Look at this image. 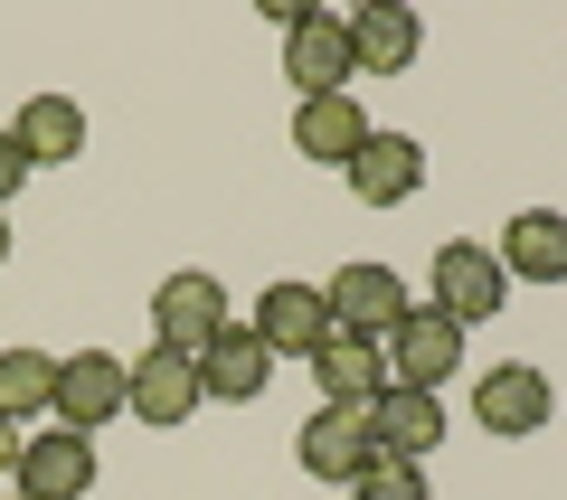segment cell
Listing matches in <instances>:
<instances>
[{
  "label": "cell",
  "instance_id": "10",
  "mask_svg": "<svg viewBox=\"0 0 567 500\" xmlns=\"http://www.w3.org/2000/svg\"><path fill=\"white\" fill-rule=\"evenodd\" d=\"M293 454H303L312 481H341V491H350V481L379 462V444H369V416H360V406H322V416L293 435Z\"/></svg>",
  "mask_w": 567,
  "mask_h": 500
},
{
  "label": "cell",
  "instance_id": "22",
  "mask_svg": "<svg viewBox=\"0 0 567 500\" xmlns=\"http://www.w3.org/2000/svg\"><path fill=\"white\" fill-rule=\"evenodd\" d=\"M20 189H29V152H20V133L0 123V208L20 199Z\"/></svg>",
  "mask_w": 567,
  "mask_h": 500
},
{
  "label": "cell",
  "instance_id": "4",
  "mask_svg": "<svg viewBox=\"0 0 567 500\" xmlns=\"http://www.w3.org/2000/svg\"><path fill=\"white\" fill-rule=\"evenodd\" d=\"M123 397H133V360H114V350H76V360H58V387H48V406H58L66 435L114 425Z\"/></svg>",
  "mask_w": 567,
  "mask_h": 500
},
{
  "label": "cell",
  "instance_id": "25",
  "mask_svg": "<svg viewBox=\"0 0 567 500\" xmlns=\"http://www.w3.org/2000/svg\"><path fill=\"white\" fill-rule=\"evenodd\" d=\"M10 500H20V491H10Z\"/></svg>",
  "mask_w": 567,
  "mask_h": 500
},
{
  "label": "cell",
  "instance_id": "7",
  "mask_svg": "<svg viewBox=\"0 0 567 500\" xmlns=\"http://www.w3.org/2000/svg\"><path fill=\"white\" fill-rule=\"evenodd\" d=\"M502 302H511V274H502L492 246H464V237L435 246V312H445V321H464V331H473V321H492Z\"/></svg>",
  "mask_w": 567,
  "mask_h": 500
},
{
  "label": "cell",
  "instance_id": "5",
  "mask_svg": "<svg viewBox=\"0 0 567 500\" xmlns=\"http://www.w3.org/2000/svg\"><path fill=\"white\" fill-rule=\"evenodd\" d=\"M558 416V387L539 378V368L529 360H502V368H483V378H473V425H483V435H539V425Z\"/></svg>",
  "mask_w": 567,
  "mask_h": 500
},
{
  "label": "cell",
  "instance_id": "3",
  "mask_svg": "<svg viewBox=\"0 0 567 500\" xmlns=\"http://www.w3.org/2000/svg\"><path fill=\"white\" fill-rule=\"evenodd\" d=\"M227 331V293L218 274H199V264H181V274L152 293V350H181V360H208Z\"/></svg>",
  "mask_w": 567,
  "mask_h": 500
},
{
  "label": "cell",
  "instance_id": "9",
  "mask_svg": "<svg viewBox=\"0 0 567 500\" xmlns=\"http://www.w3.org/2000/svg\"><path fill=\"white\" fill-rule=\"evenodd\" d=\"M199 406H208L199 360H181V350H142V360H133V397H123V416H142V425H189Z\"/></svg>",
  "mask_w": 567,
  "mask_h": 500
},
{
  "label": "cell",
  "instance_id": "16",
  "mask_svg": "<svg viewBox=\"0 0 567 500\" xmlns=\"http://www.w3.org/2000/svg\"><path fill=\"white\" fill-rule=\"evenodd\" d=\"M492 256H502L511 283H567V218H558V208H520Z\"/></svg>",
  "mask_w": 567,
  "mask_h": 500
},
{
  "label": "cell",
  "instance_id": "15",
  "mask_svg": "<svg viewBox=\"0 0 567 500\" xmlns=\"http://www.w3.org/2000/svg\"><path fill=\"white\" fill-rule=\"evenodd\" d=\"M360 142H369L360 95H303V104H293V152H303V160L350 170V152H360Z\"/></svg>",
  "mask_w": 567,
  "mask_h": 500
},
{
  "label": "cell",
  "instance_id": "13",
  "mask_svg": "<svg viewBox=\"0 0 567 500\" xmlns=\"http://www.w3.org/2000/svg\"><path fill=\"white\" fill-rule=\"evenodd\" d=\"M10 491H20V500H85V491H95V435H66V425L39 435L20 454V481H10Z\"/></svg>",
  "mask_w": 567,
  "mask_h": 500
},
{
  "label": "cell",
  "instance_id": "12",
  "mask_svg": "<svg viewBox=\"0 0 567 500\" xmlns=\"http://www.w3.org/2000/svg\"><path fill=\"white\" fill-rule=\"evenodd\" d=\"M312 378H322V406H379L388 397V350L360 341V331H331L322 350H312Z\"/></svg>",
  "mask_w": 567,
  "mask_h": 500
},
{
  "label": "cell",
  "instance_id": "8",
  "mask_svg": "<svg viewBox=\"0 0 567 500\" xmlns=\"http://www.w3.org/2000/svg\"><path fill=\"white\" fill-rule=\"evenodd\" d=\"M322 302H331V331H360V341H388L406 321V283L388 274V264H341V274L322 283Z\"/></svg>",
  "mask_w": 567,
  "mask_h": 500
},
{
  "label": "cell",
  "instance_id": "20",
  "mask_svg": "<svg viewBox=\"0 0 567 500\" xmlns=\"http://www.w3.org/2000/svg\"><path fill=\"white\" fill-rule=\"evenodd\" d=\"M48 387H58V360H48V350H0V416L20 425V416H39L48 406Z\"/></svg>",
  "mask_w": 567,
  "mask_h": 500
},
{
  "label": "cell",
  "instance_id": "2",
  "mask_svg": "<svg viewBox=\"0 0 567 500\" xmlns=\"http://www.w3.org/2000/svg\"><path fill=\"white\" fill-rule=\"evenodd\" d=\"M284 76H293V104L303 95H350V20H331V10H312V0H293V20H284Z\"/></svg>",
  "mask_w": 567,
  "mask_h": 500
},
{
  "label": "cell",
  "instance_id": "6",
  "mask_svg": "<svg viewBox=\"0 0 567 500\" xmlns=\"http://www.w3.org/2000/svg\"><path fill=\"white\" fill-rule=\"evenodd\" d=\"M246 331H256L265 350H275V360H312V350L331 341V302H322V283H265L256 293V321H246Z\"/></svg>",
  "mask_w": 567,
  "mask_h": 500
},
{
  "label": "cell",
  "instance_id": "14",
  "mask_svg": "<svg viewBox=\"0 0 567 500\" xmlns=\"http://www.w3.org/2000/svg\"><path fill=\"white\" fill-rule=\"evenodd\" d=\"M369 444L398 454V462H425L445 444V397H435V387H388V397L369 406Z\"/></svg>",
  "mask_w": 567,
  "mask_h": 500
},
{
  "label": "cell",
  "instance_id": "1",
  "mask_svg": "<svg viewBox=\"0 0 567 500\" xmlns=\"http://www.w3.org/2000/svg\"><path fill=\"white\" fill-rule=\"evenodd\" d=\"M379 350H388V387H435L445 397V378H464V321H445L435 302H406V321Z\"/></svg>",
  "mask_w": 567,
  "mask_h": 500
},
{
  "label": "cell",
  "instance_id": "19",
  "mask_svg": "<svg viewBox=\"0 0 567 500\" xmlns=\"http://www.w3.org/2000/svg\"><path fill=\"white\" fill-rule=\"evenodd\" d=\"M10 133H20L29 170H58V160L85 152V104H76V95H29L20 114H10Z\"/></svg>",
  "mask_w": 567,
  "mask_h": 500
},
{
  "label": "cell",
  "instance_id": "24",
  "mask_svg": "<svg viewBox=\"0 0 567 500\" xmlns=\"http://www.w3.org/2000/svg\"><path fill=\"white\" fill-rule=\"evenodd\" d=\"M0 264H10V227H0Z\"/></svg>",
  "mask_w": 567,
  "mask_h": 500
},
{
  "label": "cell",
  "instance_id": "18",
  "mask_svg": "<svg viewBox=\"0 0 567 500\" xmlns=\"http://www.w3.org/2000/svg\"><path fill=\"white\" fill-rule=\"evenodd\" d=\"M416 10H398V0H369L360 20H350V66H360V76H406V66H416Z\"/></svg>",
  "mask_w": 567,
  "mask_h": 500
},
{
  "label": "cell",
  "instance_id": "23",
  "mask_svg": "<svg viewBox=\"0 0 567 500\" xmlns=\"http://www.w3.org/2000/svg\"><path fill=\"white\" fill-rule=\"evenodd\" d=\"M20 454H29V435L10 416H0V481H20Z\"/></svg>",
  "mask_w": 567,
  "mask_h": 500
},
{
  "label": "cell",
  "instance_id": "11",
  "mask_svg": "<svg viewBox=\"0 0 567 500\" xmlns=\"http://www.w3.org/2000/svg\"><path fill=\"white\" fill-rule=\"evenodd\" d=\"M341 180H350V199H360V208H398V199H416V189H425V152L406 133H369L360 152H350Z\"/></svg>",
  "mask_w": 567,
  "mask_h": 500
},
{
  "label": "cell",
  "instance_id": "17",
  "mask_svg": "<svg viewBox=\"0 0 567 500\" xmlns=\"http://www.w3.org/2000/svg\"><path fill=\"white\" fill-rule=\"evenodd\" d=\"M265 378H275V350H265L246 321H227L218 350L199 360V387H208L218 406H256V397H265Z\"/></svg>",
  "mask_w": 567,
  "mask_h": 500
},
{
  "label": "cell",
  "instance_id": "21",
  "mask_svg": "<svg viewBox=\"0 0 567 500\" xmlns=\"http://www.w3.org/2000/svg\"><path fill=\"white\" fill-rule=\"evenodd\" d=\"M350 500H435V491H425V462H398V454H379L360 481H350Z\"/></svg>",
  "mask_w": 567,
  "mask_h": 500
}]
</instances>
